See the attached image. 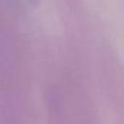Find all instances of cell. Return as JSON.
<instances>
[{"instance_id":"6da1fadb","label":"cell","mask_w":124,"mask_h":124,"mask_svg":"<svg viewBox=\"0 0 124 124\" xmlns=\"http://www.w3.org/2000/svg\"><path fill=\"white\" fill-rule=\"evenodd\" d=\"M30 5H35L37 2H38V0H26Z\"/></svg>"}]
</instances>
